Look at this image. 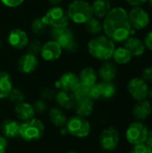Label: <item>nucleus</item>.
I'll use <instances>...</instances> for the list:
<instances>
[{"label": "nucleus", "instance_id": "de8ad7c7", "mask_svg": "<svg viewBox=\"0 0 152 153\" xmlns=\"http://www.w3.org/2000/svg\"><path fill=\"white\" fill-rule=\"evenodd\" d=\"M151 153H152V150H151Z\"/></svg>", "mask_w": 152, "mask_h": 153}, {"label": "nucleus", "instance_id": "f704fd0d", "mask_svg": "<svg viewBox=\"0 0 152 153\" xmlns=\"http://www.w3.org/2000/svg\"><path fill=\"white\" fill-rule=\"evenodd\" d=\"M142 79H143L148 84L152 83V66H148L142 71Z\"/></svg>", "mask_w": 152, "mask_h": 153}, {"label": "nucleus", "instance_id": "58836bf2", "mask_svg": "<svg viewBox=\"0 0 152 153\" xmlns=\"http://www.w3.org/2000/svg\"><path fill=\"white\" fill-rule=\"evenodd\" d=\"M41 96L44 99H47V100H52L55 98L56 93L54 92V91L50 90V89H44L41 92Z\"/></svg>", "mask_w": 152, "mask_h": 153}, {"label": "nucleus", "instance_id": "6e6552de", "mask_svg": "<svg viewBox=\"0 0 152 153\" xmlns=\"http://www.w3.org/2000/svg\"><path fill=\"white\" fill-rule=\"evenodd\" d=\"M128 20L131 27L135 30H141L148 27L151 22L149 13L141 6L131 8L128 12Z\"/></svg>", "mask_w": 152, "mask_h": 153}, {"label": "nucleus", "instance_id": "7ed1b4c3", "mask_svg": "<svg viewBox=\"0 0 152 153\" xmlns=\"http://www.w3.org/2000/svg\"><path fill=\"white\" fill-rule=\"evenodd\" d=\"M66 12L69 19L77 24H84L93 17L91 4L85 0L73 1Z\"/></svg>", "mask_w": 152, "mask_h": 153}, {"label": "nucleus", "instance_id": "4468645a", "mask_svg": "<svg viewBox=\"0 0 152 153\" xmlns=\"http://www.w3.org/2000/svg\"><path fill=\"white\" fill-rule=\"evenodd\" d=\"M8 43L16 49H22L27 47L29 43L28 34L21 29H13L9 32Z\"/></svg>", "mask_w": 152, "mask_h": 153}, {"label": "nucleus", "instance_id": "a878e982", "mask_svg": "<svg viewBox=\"0 0 152 153\" xmlns=\"http://www.w3.org/2000/svg\"><path fill=\"white\" fill-rule=\"evenodd\" d=\"M112 58L114 60V63L117 65H126L131 62L133 56L125 47H119L116 48Z\"/></svg>", "mask_w": 152, "mask_h": 153}, {"label": "nucleus", "instance_id": "c9c22d12", "mask_svg": "<svg viewBox=\"0 0 152 153\" xmlns=\"http://www.w3.org/2000/svg\"><path fill=\"white\" fill-rule=\"evenodd\" d=\"M1 2H2L5 6L13 8V7H18V6H20V5L24 2V0H1Z\"/></svg>", "mask_w": 152, "mask_h": 153}, {"label": "nucleus", "instance_id": "f257e3e1", "mask_svg": "<svg viewBox=\"0 0 152 153\" xmlns=\"http://www.w3.org/2000/svg\"><path fill=\"white\" fill-rule=\"evenodd\" d=\"M105 35L114 42H124L135 33L128 20V12L121 6L112 8L102 22Z\"/></svg>", "mask_w": 152, "mask_h": 153}, {"label": "nucleus", "instance_id": "4be33fe9", "mask_svg": "<svg viewBox=\"0 0 152 153\" xmlns=\"http://www.w3.org/2000/svg\"><path fill=\"white\" fill-rule=\"evenodd\" d=\"M55 99L60 107L66 108V109H70L73 108L75 101H76L73 93L64 91V90H61L57 93H56Z\"/></svg>", "mask_w": 152, "mask_h": 153}, {"label": "nucleus", "instance_id": "20e7f679", "mask_svg": "<svg viewBox=\"0 0 152 153\" xmlns=\"http://www.w3.org/2000/svg\"><path fill=\"white\" fill-rule=\"evenodd\" d=\"M50 35L52 39L57 42L62 49H65L67 52H74L77 49L78 44L74 34L68 27L59 29L53 28Z\"/></svg>", "mask_w": 152, "mask_h": 153}, {"label": "nucleus", "instance_id": "a211bd4d", "mask_svg": "<svg viewBox=\"0 0 152 153\" xmlns=\"http://www.w3.org/2000/svg\"><path fill=\"white\" fill-rule=\"evenodd\" d=\"M99 75L105 82H113L117 75V67L116 63L105 61L99 67Z\"/></svg>", "mask_w": 152, "mask_h": 153}, {"label": "nucleus", "instance_id": "393cba45", "mask_svg": "<svg viewBox=\"0 0 152 153\" xmlns=\"http://www.w3.org/2000/svg\"><path fill=\"white\" fill-rule=\"evenodd\" d=\"M80 83L85 86H92L97 83L98 74L92 67H85L80 73Z\"/></svg>", "mask_w": 152, "mask_h": 153}, {"label": "nucleus", "instance_id": "423d86ee", "mask_svg": "<svg viewBox=\"0 0 152 153\" xmlns=\"http://www.w3.org/2000/svg\"><path fill=\"white\" fill-rule=\"evenodd\" d=\"M43 18L48 26L56 29L68 27L70 22L67 12H65L63 7L57 5H53L50 7Z\"/></svg>", "mask_w": 152, "mask_h": 153}, {"label": "nucleus", "instance_id": "f8f14e48", "mask_svg": "<svg viewBox=\"0 0 152 153\" xmlns=\"http://www.w3.org/2000/svg\"><path fill=\"white\" fill-rule=\"evenodd\" d=\"M62 48L55 40L51 39L42 45L40 49V55L42 58L46 61H55L57 60L62 55Z\"/></svg>", "mask_w": 152, "mask_h": 153}, {"label": "nucleus", "instance_id": "a19ab883", "mask_svg": "<svg viewBox=\"0 0 152 153\" xmlns=\"http://www.w3.org/2000/svg\"><path fill=\"white\" fill-rule=\"evenodd\" d=\"M7 144H8V142H7L6 137H4V135L0 136V153H5Z\"/></svg>", "mask_w": 152, "mask_h": 153}, {"label": "nucleus", "instance_id": "4c0bfd02", "mask_svg": "<svg viewBox=\"0 0 152 153\" xmlns=\"http://www.w3.org/2000/svg\"><path fill=\"white\" fill-rule=\"evenodd\" d=\"M33 108H34V110L35 112H43L46 110L47 108V106H46V103L43 101V100H37L34 105H33Z\"/></svg>", "mask_w": 152, "mask_h": 153}, {"label": "nucleus", "instance_id": "f3484780", "mask_svg": "<svg viewBox=\"0 0 152 153\" xmlns=\"http://www.w3.org/2000/svg\"><path fill=\"white\" fill-rule=\"evenodd\" d=\"M152 113V106L149 100H139L133 107V115L140 122L146 120Z\"/></svg>", "mask_w": 152, "mask_h": 153}, {"label": "nucleus", "instance_id": "79ce46f5", "mask_svg": "<svg viewBox=\"0 0 152 153\" xmlns=\"http://www.w3.org/2000/svg\"><path fill=\"white\" fill-rule=\"evenodd\" d=\"M145 144H147L149 147H151L152 149V130L151 131H148V134H147V137H146V140L144 142Z\"/></svg>", "mask_w": 152, "mask_h": 153}, {"label": "nucleus", "instance_id": "2f4dec72", "mask_svg": "<svg viewBox=\"0 0 152 153\" xmlns=\"http://www.w3.org/2000/svg\"><path fill=\"white\" fill-rule=\"evenodd\" d=\"M7 98L10 100L11 102L15 103V104H19V103H21V102H22L24 100V94L19 89L13 88Z\"/></svg>", "mask_w": 152, "mask_h": 153}, {"label": "nucleus", "instance_id": "7c9ffc66", "mask_svg": "<svg viewBox=\"0 0 152 153\" xmlns=\"http://www.w3.org/2000/svg\"><path fill=\"white\" fill-rule=\"evenodd\" d=\"M91 87V86H90ZM90 87L89 86H85L83 84H81L72 92L75 100H82V99H85V98H90Z\"/></svg>", "mask_w": 152, "mask_h": 153}, {"label": "nucleus", "instance_id": "c03bdc74", "mask_svg": "<svg viewBox=\"0 0 152 153\" xmlns=\"http://www.w3.org/2000/svg\"><path fill=\"white\" fill-rule=\"evenodd\" d=\"M148 96L151 98L152 100V87L151 88V89H149V93H148Z\"/></svg>", "mask_w": 152, "mask_h": 153}, {"label": "nucleus", "instance_id": "f03ea898", "mask_svg": "<svg viewBox=\"0 0 152 153\" xmlns=\"http://www.w3.org/2000/svg\"><path fill=\"white\" fill-rule=\"evenodd\" d=\"M115 49V42L106 35L94 37L88 43V51L90 55L100 61H108L112 58Z\"/></svg>", "mask_w": 152, "mask_h": 153}, {"label": "nucleus", "instance_id": "aec40b11", "mask_svg": "<svg viewBox=\"0 0 152 153\" xmlns=\"http://www.w3.org/2000/svg\"><path fill=\"white\" fill-rule=\"evenodd\" d=\"M14 114L15 116L22 121H27L34 117L35 110L33 106L27 102H21L17 104L14 108Z\"/></svg>", "mask_w": 152, "mask_h": 153}, {"label": "nucleus", "instance_id": "e433bc0d", "mask_svg": "<svg viewBox=\"0 0 152 153\" xmlns=\"http://www.w3.org/2000/svg\"><path fill=\"white\" fill-rule=\"evenodd\" d=\"M143 43H144L145 48L152 52V30H150V31L145 35V38H144V39H143Z\"/></svg>", "mask_w": 152, "mask_h": 153}, {"label": "nucleus", "instance_id": "72a5a7b5", "mask_svg": "<svg viewBox=\"0 0 152 153\" xmlns=\"http://www.w3.org/2000/svg\"><path fill=\"white\" fill-rule=\"evenodd\" d=\"M151 147L143 143L141 144L133 145V147L130 151V153H151Z\"/></svg>", "mask_w": 152, "mask_h": 153}, {"label": "nucleus", "instance_id": "2eb2a0df", "mask_svg": "<svg viewBox=\"0 0 152 153\" xmlns=\"http://www.w3.org/2000/svg\"><path fill=\"white\" fill-rule=\"evenodd\" d=\"M124 42H125L124 47L131 53L133 57L142 56L146 50L143 41L137 37L131 36Z\"/></svg>", "mask_w": 152, "mask_h": 153}, {"label": "nucleus", "instance_id": "49530a36", "mask_svg": "<svg viewBox=\"0 0 152 153\" xmlns=\"http://www.w3.org/2000/svg\"><path fill=\"white\" fill-rule=\"evenodd\" d=\"M68 153H76V152H68Z\"/></svg>", "mask_w": 152, "mask_h": 153}, {"label": "nucleus", "instance_id": "0eeeda50", "mask_svg": "<svg viewBox=\"0 0 152 153\" xmlns=\"http://www.w3.org/2000/svg\"><path fill=\"white\" fill-rule=\"evenodd\" d=\"M66 130L70 134L75 137L84 138L90 133V125L83 117L76 116L71 117L66 122Z\"/></svg>", "mask_w": 152, "mask_h": 153}, {"label": "nucleus", "instance_id": "c756f323", "mask_svg": "<svg viewBox=\"0 0 152 153\" xmlns=\"http://www.w3.org/2000/svg\"><path fill=\"white\" fill-rule=\"evenodd\" d=\"M47 23L46 22L45 19L43 17L41 18H37L33 21L32 24H31V30L33 31L34 34L36 35H42L47 27Z\"/></svg>", "mask_w": 152, "mask_h": 153}, {"label": "nucleus", "instance_id": "c85d7f7f", "mask_svg": "<svg viewBox=\"0 0 152 153\" xmlns=\"http://www.w3.org/2000/svg\"><path fill=\"white\" fill-rule=\"evenodd\" d=\"M85 24L86 30L92 35H98L103 30L102 23L97 17H91Z\"/></svg>", "mask_w": 152, "mask_h": 153}, {"label": "nucleus", "instance_id": "6ab92c4d", "mask_svg": "<svg viewBox=\"0 0 152 153\" xmlns=\"http://www.w3.org/2000/svg\"><path fill=\"white\" fill-rule=\"evenodd\" d=\"M20 126H21V124L19 122L15 120H12V119H7V120H4L1 124L0 130L4 137L13 138L19 135Z\"/></svg>", "mask_w": 152, "mask_h": 153}, {"label": "nucleus", "instance_id": "39448f33", "mask_svg": "<svg viewBox=\"0 0 152 153\" xmlns=\"http://www.w3.org/2000/svg\"><path fill=\"white\" fill-rule=\"evenodd\" d=\"M44 134V125L43 123L37 119L31 118L27 121H23L20 126L19 135L27 142L38 141Z\"/></svg>", "mask_w": 152, "mask_h": 153}, {"label": "nucleus", "instance_id": "dca6fc26", "mask_svg": "<svg viewBox=\"0 0 152 153\" xmlns=\"http://www.w3.org/2000/svg\"><path fill=\"white\" fill-rule=\"evenodd\" d=\"M58 85L62 90L73 92L80 85V79L74 73L67 72L60 77Z\"/></svg>", "mask_w": 152, "mask_h": 153}, {"label": "nucleus", "instance_id": "bb28decb", "mask_svg": "<svg viewBox=\"0 0 152 153\" xmlns=\"http://www.w3.org/2000/svg\"><path fill=\"white\" fill-rule=\"evenodd\" d=\"M99 92V97L103 99H111L114 97L116 91V85L114 84L113 82H105L102 81L99 83H97Z\"/></svg>", "mask_w": 152, "mask_h": 153}, {"label": "nucleus", "instance_id": "b1692460", "mask_svg": "<svg viewBox=\"0 0 152 153\" xmlns=\"http://www.w3.org/2000/svg\"><path fill=\"white\" fill-rule=\"evenodd\" d=\"M93 15L97 18H104L112 9L109 0H95L91 4Z\"/></svg>", "mask_w": 152, "mask_h": 153}, {"label": "nucleus", "instance_id": "ddd939ff", "mask_svg": "<svg viewBox=\"0 0 152 153\" xmlns=\"http://www.w3.org/2000/svg\"><path fill=\"white\" fill-rule=\"evenodd\" d=\"M39 60L36 56V55L26 53L22 55L17 63L18 70L22 74H32L38 67Z\"/></svg>", "mask_w": 152, "mask_h": 153}, {"label": "nucleus", "instance_id": "412c9836", "mask_svg": "<svg viewBox=\"0 0 152 153\" xmlns=\"http://www.w3.org/2000/svg\"><path fill=\"white\" fill-rule=\"evenodd\" d=\"M77 116L80 117H88L93 112V100L90 98H85L78 100L75 101L74 107Z\"/></svg>", "mask_w": 152, "mask_h": 153}, {"label": "nucleus", "instance_id": "a18cd8bd", "mask_svg": "<svg viewBox=\"0 0 152 153\" xmlns=\"http://www.w3.org/2000/svg\"><path fill=\"white\" fill-rule=\"evenodd\" d=\"M148 2H149V4H150V5L152 7V0H148Z\"/></svg>", "mask_w": 152, "mask_h": 153}, {"label": "nucleus", "instance_id": "9b49d317", "mask_svg": "<svg viewBox=\"0 0 152 153\" xmlns=\"http://www.w3.org/2000/svg\"><path fill=\"white\" fill-rule=\"evenodd\" d=\"M119 140L120 137L117 129L109 126L102 131L99 137V144L103 150L111 152L116 149L119 143Z\"/></svg>", "mask_w": 152, "mask_h": 153}, {"label": "nucleus", "instance_id": "37998d69", "mask_svg": "<svg viewBox=\"0 0 152 153\" xmlns=\"http://www.w3.org/2000/svg\"><path fill=\"white\" fill-rule=\"evenodd\" d=\"M49 4H51L52 5H57L59 3L62 2V0H47Z\"/></svg>", "mask_w": 152, "mask_h": 153}, {"label": "nucleus", "instance_id": "09e8293b", "mask_svg": "<svg viewBox=\"0 0 152 153\" xmlns=\"http://www.w3.org/2000/svg\"><path fill=\"white\" fill-rule=\"evenodd\" d=\"M73 1H74V0H73Z\"/></svg>", "mask_w": 152, "mask_h": 153}, {"label": "nucleus", "instance_id": "1a4fd4ad", "mask_svg": "<svg viewBox=\"0 0 152 153\" xmlns=\"http://www.w3.org/2000/svg\"><path fill=\"white\" fill-rule=\"evenodd\" d=\"M149 84L142 79V77H134L131 79L127 84V91L131 97L139 101L145 100L149 93Z\"/></svg>", "mask_w": 152, "mask_h": 153}, {"label": "nucleus", "instance_id": "cd10ccee", "mask_svg": "<svg viewBox=\"0 0 152 153\" xmlns=\"http://www.w3.org/2000/svg\"><path fill=\"white\" fill-rule=\"evenodd\" d=\"M49 117L53 125L56 126H64L66 125L67 119L65 114L57 108H53L49 111Z\"/></svg>", "mask_w": 152, "mask_h": 153}, {"label": "nucleus", "instance_id": "9d476101", "mask_svg": "<svg viewBox=\"0 0 152 153\" xmlns=\"http://www.w3.org/2000/svg\"><path fill=\"white\" fill-rule=\"evenodd\" d=\"M148 134V128L142 122L137 121L132 123L126 130V139L133 144H141L143 143L146 140Z\"/></svg>", "mask_w": 152, "mask_h": 153}, {"label": "nucleus", "instance_id": "5701e85b", "mask_svg": "<svg viewBox=\"0 0 152 153\" xmlns=\"http://www.w3.org/2000/svg\"><path fill=\"white\" fill-rule=\"evenodd\" d=\"M13 89L11 75L5 71H0V100L8 97Z\"/></svg>", "mask_w": 152, "mask_h": 153}, {"label": "nucleus", "instance_id": "ea45409f", "mask_svg": "<svg viewBox=\"0 0 152 153\" xmlns=\"http://www.w3.org/2000/svg\"><path fill=\"white\" fill-rule=\"evenodd\" d=\"M125 2L129 5H131L133 7H135V6H142V4L147 3L148 0H125Z\"/></svg>", "mask_w": 152, "mask_h": 153}, {"label": "nucleus", "instance_id": "473e14b6", "mask_svg": "<svg viewBox=\"0 0 152 153\" xmlns=\"http://www.w3.org/2000/svg\"><path fill=\"white\" fill-rule=\"evenodd\" d=\"M27 47H28V49H29V52L28 53L36 55L37 53H39L40 52V49H41V47L42 46H41L39 40L33 39V40H31L30 42L28 43Z\"/></svg>", "mask_w": 152, "mask_h": 153}]
</instances>
